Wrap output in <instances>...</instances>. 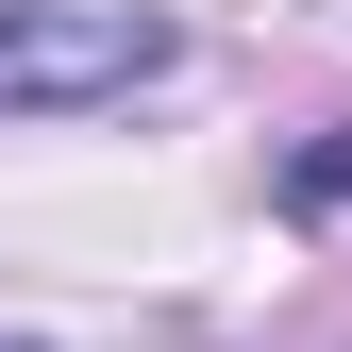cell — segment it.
<instances>
[{
    "label": "cell",
    "instance_id": "6da1fadb",
    "mask_svg": "<svg viewBox=\"0 0 352 352\" xmlns=\"http://www.w3.org/2000/svg\"><path fill=\"white\" fill-rule=\"evenodd\" d=\"M168 67L151 0H0V118H84Z\"/></svg>",
    "mask_w": 352,
    "mask_h": 352
},
{
    "label": "cell",
    "instance_id": "7a4b0ae2",
    "mask_svg": "<svg viewBox=\"0 0 352 352\" xmlns=\"http://www.w3.org/2000/svg\"><path fill=\"white\" fill-rule=\"evenodd\" d=\"M0 352H17V336H0Z\"/></svg>",
    "mask_w": 352,
    "mask_h": 352
}]
</instances>
